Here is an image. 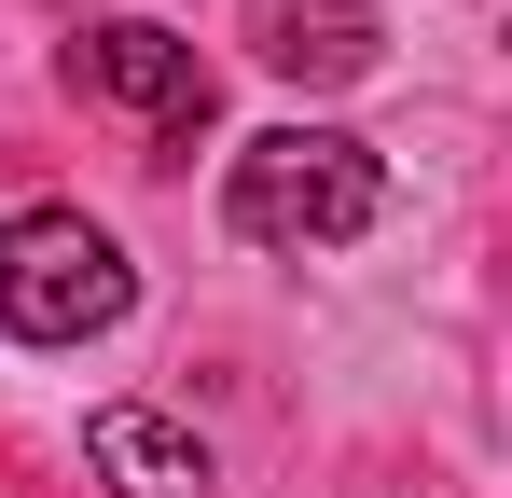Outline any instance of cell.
Listing matches in <instances>:
<instances>
[{
	"mask_svg": "<svg viewBox=\"0 0 512 498\" xmlns=\"http://www.w3.org/2000/svg\"><path fill=\"white\" fill-rule=\"evenodd\" d=\"M374 42H388L374 0H263V14H250V56H263L277 83H360Z\"/></svg>",
	"mask_w": 512,
	"mask_h": 498,
	"instance_id": "5",
	"label": "cell"
},
{
	"mask_svg": "<svg viewBox=\"0 0 512 498\" xmlns=\"http://www.w3.org/2000/svg\"><path fill=\"white\" fill-rule=\"evenodd\" d=\"M84 457H97V485H111V498H222L208 443H194L180 415H153V402H97Z\"/></svg>",
	"mask_w": 512,
	"mask_h": 498,
	"instance_id": "4",
	"label": "cell"
},
{
	"mask_svg": "<svg viewBox=\"0 0 512 498\" xmlns=\"http://www.w3.org/2000/svg\"><path fill=\"white\" fill-rule=\"evenodd\" d=\"M84 97H111V111H139V125H153V166H180L194 139H208V111H222V83H208V56H194L180 28H139V14H111V28H84Z\"/></svg>",
	"mask_w": 512,
	"mask_h": 498,
	"instance_id": "3",
	"label": "cell"
},
{
	"mask_svg": "<svg viewBox=\"0 0 512 498\" xmlns=\"http://www.w3.org/2000/svg\"><path fill=\"white\" fill-rule=\"evenodd\" d=\"M125 305H139V263L84 208H14L0 222V332L14 346H97Z\"/></svg>",
	"mask_w": 512,
	"mask_h": 498,
	"instance_id": "2",
	"label": "cell"
},
{
	"mask_svg": "<svg viewBox=\"0 0 512 498\" xmlns=\"http://www.w3.org/2000/svg\"><path fill=\"white\" fill-rule=\"evenodd\" d=\"M222 208H236L250 249H346L388 222V166L346 125H263L236 153V180H222Z\"/></svg>",
	"mask_w": 512,
	"mask_h": 498,
	"instance_id": "1",
	"label": "cell"
}]
</instances>
